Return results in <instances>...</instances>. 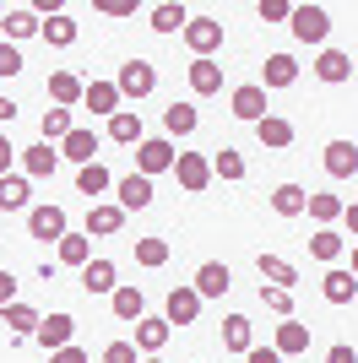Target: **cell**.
<instances>
[{
  "instance_id": "cell-11",
  "label": "cell",
  "mask_w": 358,
  "mask_h": 363,
  "mask_svg": "<svg viewBox=\"0 0 358 363\" xmlns=\"http://www.w3.org/2000/svg\"><path fill=\"white\" fill-rule=\"evenodd\" d=\"M44 352H60V347H71L76 342V320L71 315H44V325H38V336H33Z\"/></svg>"
},
{
  "instance_id": "cell-57",
  "label": "cell",
  "mask_w": 358,
  "mask_h": 363,
  "mask_svg": "<svg viewBox=\"0 0 358 363\" xmlns=\"http://www.w3.org/2000/svg\"><path fill=\"white\" fill-rule=\"evenodd\" d=\"M147 363H163V358H147Z\"/></svg>"
},
{
  "instance_id": "cell-26",
  "label": "cell",
  "mask_w": 358,
  "mask_h": 363,
  "mask_svg": "<svg viewBox=\"0 0 358 363\" xmlns=\"http://www.w3.org/2000/svg\"><path fill=\"white\" fill-rule=\"evenodd\" d=\"M304 206H310V190H304V184H277V190H271V212L277 217H298Z\"/></svg>"
},
{
  "instance_id": "cell-38",
  "label": "cell",
  "mask_w": 358,
  "mask_h": 363,
  "mask_svg": "<svg viewBox=\"0 0 358 363\" xmlns=\"http://www.w3.org/2000/svg\"><path fill=\"white\" fill-rule=\"evenodd\" d=\"M38 130H44V141H49V147H55V141H65V136L76 130V125H71V108H44Z\"/></svg>"
},
{
  "instance_id": "cell-56",
  "label": "cell",
  "mask_w": 358,
  "mask_h": 363,
  "mask_svg": "<svg viewBox=\"0 0 358 363\" xmlns=\"http://www.w3.org/2000/svg\"><path fill=\"white\" fill-rule=\"evenodd\" d=\"M353 277H358V244H353Z\"/></svg>"
},
{
  "instance_id": "cell-8",
  "label": "cell",
  "mask_w": 358,
  "mask_h": 363,
  "mask_svg": "<svg viewBox=\"0 0 358 363\" xmlns=\"http://www.w3.org/2000/svg\"><path fill=\"white\" fill-rule=\"evenodd\" d=\"M0 325H6V331L16 336V342H28V336H38V325H44V315H38V309H33V303H6V309H0Z\"/></svg>"
},
{
  "instance_id": "cell-52",
  "label": "cell",
  "mask_w": 358,
  "mask_h": 363,
  "mask_svg": "<svg viewBox=\"0 0 358 363\" xmlns=\"http://www.w3.org/2000/svg\"><path fill=\"white\" fill-rule=\"evenodd\" d=\"M6 303H16V277L11 272H0V309H6Z\"/></svg>"
},
{
  "instance_id": "cell-22",
  "label": "cell",
  "mask_w": 358,
  "mask_h": 363,
  "mask_svg": "<svg viewBox=\"0 0 358 363\" xmlns=\"http://www.w3.org/2000/svg\"><path fill=\"white\" fill-rule=\"evenodd\" d=\"M109 141H119V147H141V114H136V108H119L114 120H109Z\"/></svg>"
},
{
  "instance_id": "cell-14",
  "label": "cell",
  "mask_w": 358,
  "mask_h": 363,
  "mask_svg": "<svg viewBox=\"0 0 358 363\" xmlns=\"http://www.w3.org/2000/svg\"><path fill=\"white\" fill-rule=\"evenodd\" d=\"M49 98H55V108H76L82 98H87V82L76 71H55L49 76Z\"/></svg>"
},
{
  "instance_id": "cell-54",
  "label": "cell",
  "mask_w": 358,
  "mask_h": 363,
  "mask_svg": "<svg viewBox=\"0 0 358 363\" xmlns=\"http://www.w3.org/2000/svg\"><path fill=\"white\" fill-rule=\"evenodd\" d=\"M16 120V104H11V98H0V125H11Z\"/></svg>"
},
{
  "instance_id": "cell-44",
  "label": "cell",
  "mask_w": 358,
  "mask_h": 363,
  "mask_svg": "<svg viewBox=\"0 0 358 363\" xmlns=\"http://www.w3.org/2000/svg\"><path fill=\"white\" fill-rule=\"evenodd\" d=\"M261 303H266L271 315L293 320V293H288V288H266V282H261Z\"/></svg>"
},
{
  "instance_id": "cell-27",
  "label": "cell",
  "mask_w": 358,
  "mask_h": 363,
  "mask_svg": "<svg viewBox=\"0 0 358 363\" xmlns=\"http://www.w3.org/2000/svg\"><path fill=\"white\" fill-rule=\"evenodd\" d=\"M255 136H261V147L283 152V147H293V125H288L283 114H266V120L255 125Z\"/></svg>"
},
{
  "instance_id": "cell-17",
  "label": "cell",
  "mask_w": 358,
  "mask_h": 363,
  "mask_svg": "<svg viewBox=\"0 0 358 363\" xmlns=\"http://www.w3.org/2000/svg\"><path fill=\"white\" fill-rule=\"evenodd\" d=\"M255 272L266 277V288H288V293H293V282H298L293 260H283V255H266V250L255 255Z\"/></svg>"
},
{
  "instance_id": "cell-51",
  "label": "cell",
  "mask_w": 358,
  "mask_h": 363,
  "mask_svg": "<svg viewBox=\"0 0 358 363\" xmlns=\"http://www.w3.org/2000/svg\"><path fill=\"white\" fill-rule=\"evenodd\" d=\"M244 363H283V352H277V347H250Z\"/></svg>"
},
{
  "instance_id": "cell-46",
  "label": "cell",
  "mask_w": 358,
  "mask_h": 363,
  "mask_svg": "<svg viewBox=\"0 0 358 363\" xmlns=\"http://www.w3.org/2000/svg\"><path fill=\"white\" fill-rule=\"evenodd\" d=\"M104 363H141V358H136V342H109Z\"/></svg>"
},
{
  "instance_id": "cell-19",
  "label": "cell",
  "mask_w": 358,
  "mask_h": 363,
  "mask_svg": "<svg viewBox=\"0 0 358 363\" xmlns=\"http://www.w3.org/2000/svg\"><path fill=\"white\" fill-rule=\"evenodd\" d=\"M320 293H326V303H353L358 298V277L342 272V266H331V272L320 277Z\"/></svg>"
},
{
  "instance_id": "cell-49",
  "label": "cell",
  "mask_w": 358,
  "mask_h": 363,
  "mask_svg": "<svg viewBox=\"0 0 358 363\" xmlns=\"http://www.w3.org/2000/svg\"><path fill=\"white\" fill-rule=\"evenodd\" d=\"M16 157H22V147H11V141L0 136V179H6V174H11V163Z\"/></svg>"
},
{
  "instance_id": "cell-42",
  "label": "cell",
  "mask_w": 358,
  "mask_h": 363,
  "mask_svg": "<svg viewBox=\"0 0 358 363\" xmlns=\"http://www.w3.org/2000/svg\"><path fill=\"white\" fill-rule=\"evenodd\" d=\"M136 266H147V272L168 266V239H136Z\"/></svg>"
},
{
  "instance_id": "cell-12",
  "label": "cell",
  "mask_w": 358,
  "mask_h": 363,
  "mask_svg": "<svg viewBox=\"0 0 358 363\" xmlns=\"http://www.w3.org/2000/svg\"><path fill=\"white\" fill-rule=\"evenodd\" d=\"M195 315H201V293L195 288H174L163 298V320L168 325H195Z\"/></svg>"
},
{
  "instance_id": "cell-37",
  "label": "cell",
  "mask_w": 358,
  "mask_h": 363,
  "mask_svg": "<svg viewBox=\"0 0 358 363\" xmlns=\"http://www.w3.org/2000/svg\"><path fill=\"white\" fill-rule=\"evenodd\" d=\"M44 44H55V49H71L76 44V16L71 11H60V16H49V22H44Z\"/></svg>"
},
{
  "instance_id": "cell-29",
  "label": "cell",
  "mask_w": 358,
  "mask_h": 363,
  "mask_svg": "<svg viewBox=\"0 0 358 363\" xmlns=\"http://www.w3.org/2000/svg\"><path fill=\"white\" fill-rule=\"evenodd\" d=\"M315 76L337 87V82H347V76H353V60H347L342 49H320V60H315Z\"/></svg>"
},
{
  "instance_id": "cell-1",
  "label": "cell",
  "mask_w": 358,
  "mask_h": 363,
  "mask_svg": "<svg viewBox=\"0 0 358 363\" xmlns=\"http://www.w3.org/2000/svg\"><path fill=\"white\" fill-rule=\"evenodd\" d=\"M119 98H147V92H158V65L152 60H125L114 76Z\"/></svg>"
},
{
  "instance_id": "cell-6",
  "label": "cell",
  "mask_w": 358,
  "mask_h": 363,
  "mask_svg": "<svg viewBox=\"0 0 358 363\" xmlns=\"http://www.w3.org/2000/svg\"><path fill=\"white\" fill-rule=\"evenodd\" d=\"M174 179L190 190V196H201L212 184V157H201V152H179L174 157Z\"/></svg>"
},
{
  "instance_id": "cell-39",
  "label": "cell",
  "mask_w": 358,
  "mask_h": 363,
  "mask_svg": "<svg viewBox=\"0 0 358 363\" xmlns=\"http://www.w3.org/2000/svg\"><path fill=\"white\" fill-rule=\"evenodd\" d=\"M0 212H28V179H16V174L0 179Z\"/></svg>"
},
{
  "instance_id": "cell-21",
  "label": "cell",
  "mask_w": 358,
  "mask_h": 363,
  "mask_svg": "<svg viewBox=\"0 0 358 363\" xmlns=\"http://www.w3.org/2000/svg\"><path fill=\"white\" fill-rule=\"evenodd\" d=\"M190 92H195V98L223 92V65H217V60H190Z\"/></svg>"
},
{
  "instance_id": "cell-34",
  "label": "cell",
  "mask_w": 358,
  "mask_h": 363,
  "mask_svg": "<svg viewBox=\"0 0 358 363\" xmlns=\"http://www.w3.org/2000/svg\"><path fill=\"white\" fill-rule=\"evenodd\" d=\"M125 228V206H92L87 212V239L98 233V239H109V233H119Z\"/></svg>"
},
{
  "instance_id": "cell-4",
  "label": "cell",
  "mask_w": 358,
  "mask_h": 363,
  "mask_svg": "<svg viewBox=\"0 0 358 363\" xmlns=\"http://www.w3.org/2000/svg\"><path fill=\"white\" fill-rule=\"evenodd\" d=\"M174 157H179V152H174V141H168V136H147L141 147H136V174H147V179H152V174L174 168Z\"/></svg>"
},
{
  "instance_id": "cell-25",
  "label": "cell",
  "mask_w": 358,
  "mask_h": 363,
  "mask_svg": "<svg viewBox=\"0 0 358 363\" xmlns=\"http://www.w3.org/2000/svg\"><path fill=\"white\" fill-rule=\"evenodd\" d=\"M293 82H298V60H293V55H266L261 87H293Z\"/></svg>"
},
{
  "instance_id": "cell-18",
  "label": "cell",
  "mask_w": 358,
  "mask_h": 363,
  "mask_svg": "<svg viewBox=\"0 0 358 363\" xmlns=\"http://www.w3.org/2000/svg\"><path fill=\"white\" fill-rule=\"evenodd\" d=\"M228 288H234V277H228L223 260H207V266L195 272V293H201V298H223Z\"/></svg>"
},
{
  "instance_id": "cell-28",
  "label": "cell",
  "mask_w": 358,
  "mask_h": 363,
  "mask_svg": "<svg viewBox=\"0 0 358 363\" xmlns=\"http://www.w3.org/2000/svg\"><path fill=\"white\" fill-rule=\"evenodd\" d=\"M55 260H60V266H76V272H82V266L92 260V244H87V233H65V239L55 244Z\"/></svg>"
},
{
  "instance_id": "cell-43",
  "label": "cell",
  "mask_w": 358,
  "mask_h": 363,
  "mask_svg": "<svg viewBox=\"0 0 358 363\" xmlns=\"http://www.w3.org/2000/svg\"><path fill=\"white\" fill-rule=\"evenodd\" d=\"M212 179H228V184H234V179H244V157H239L234 147H223L217 157H212Z\"/></svg>"
},
{
  "instance_id": "cell-16",
  "label": "cell",
  "mask_w": 358,
  "mask_h": 363,
  "mask_svg": "<svg viewBox=\"0 0 358 363\" xmlns=\"http://www.w3.org/2000/svg\"><path fill=\"white\" fill-rule=\"evenodd\" d=\"M92 152H98V130H87V125H76L71 136L60 141V157H71V163H98V157H92Z\"/></svg>"
},
{
  "instance_id": "cell-41",
  "label": "cell",
  "mask_w": 358,
  "mask_h": 363,
  "mask_svg": "<svg viewBox=\"0 0 358 363\" xmlns=\"http://www.w3.org/2000/svg\"><path fill=\"white\" fill-rule=\"evenodd\" d=\"M190 11L185 6H152V33H185Z\"/></svg>"
},
{
  "instance_id": "cell-13",
  "label": "cell",
  "mask_w": 358,
  "mask_h": 363,
  "mask_svg": "<svg viewBox=\"0 0 358 363\" xmlns=\"http://www.w3.org/2000/svg\"><path fill=\"white\" fill-rule=\"evenodd\" d=\"M0 16H6V44H16V38H33V33H44V16L33 11V6H0Z\"/></svg>"
},
{
  "instance_id": "cell-7",
  "label": "cell",
  "mask_w": 358,
  "mask_h": 363,
  "mask_svg": "<svg viewBox=\"0 0 358 363\" xmlns=\"http://www.w3.org/2000/svg\"><path fill=\"white\" fill-rule=\"evenodd\" d=\"M326 174L331 179H353L358 174V141H347V136H337V141H326Z\"/></svg>"
},
{
  "instance_id": "cell-10",
  "label": "cell",
  "mask_w": 358,
  "mask_h": 363,
  "mask_svg": "<svg viewBox=\"0 0 358 363\" xmlns=\"http://www.w3.org/2000/svg\"><path fill=\"white\" fill-rule=\"evenodd\" d=\"M168 336H174V325H168L163 315H141L136 320V352H152V358H158V352L168 347Z\"/></svg>"
},
{
  "instance_id": "cell-50",
  "label": "cell",
  "mask_w": 358,
  "mask_h": 363,
  "mask_svg": "<svg viewBox=\"0 0 358 363\" xmlns=\"http://www.w3.org/2000/svg\"><path fill=\"white\" fill-rule=\"evenodd\" d=\"M49 363H87V352H82V347H76V342H71V347L49 352Z\"/></svg>"
},
{
  "instance_id": "cell-30",
  "label": "cell",
  "mask_w": 358,
  "mask_h": 363,
  "mask_svg": "<svg viewBox=\"0 0 358 363\" xmlns=\"http://www.w3.org/2000/svg\"><path fill=\"white\" fill-rule=\"evenodd\" d=\"M114 260H87V266H82V288L87 293H114L119 282H114Z\"/></svg>"
},
{
  "instance_id": "cell-20",
  "label": "cell",
  "mask_w": 358,
  "mask_h": 363,
  "mask_svg": "<svg viewBox=\"0 0 358 363\" xmlns=\"http://www.w3.org/2000/svg\"><path fill=\"white\" fill-rule=\"evenodd\" d=\"M82 104H87L92 114H104V120H114L125 98H119V87H114V82H87V98H82Z\"/></svg>"
},
{
  "instance_id": "cell-9",
  "label": "cell",
  "mask_w": 358,
  "mask_h": 363,
  "mask_svg": "<svg viewBox=\"0 0 358 363\" xmlns=\"http://www.w3.org/2000/svg\"><path fill=\"white\" fill-rule=\"evenodd\" d=\"M234 120H250V125H261L266 120V87L261 82H244V87H234Z\"/></svg>"
},
{
  "instance_id": "cell-23",
  "label": "cell",
  "mask_w": 358,
  "mask_h": 363,
  "mask_svg": "<svg viewBox=\"0 0 358 363\" xmlns=\"http://www.w3.org/2000/svg\"><path fill=\"white\" fill-rule=\"evenodd\" d=\"M271 347L283 352V358H293V352H310V325L283 320V325H277V336H271Z\"/></svg>"
},
{
  "instance_id": "cell-47",
  "label": "cell",
  "mask_w": 358,
  "mask_h": 363,
  "mask_svg": "<svg viewBox=\"0 0 358 363\" xmlns=\"http://www.w3.org/2000/svg\"><path fill=\"white\" fill-rule=\"evenodd\" d=\"M0 76H22V55H16V44H6V38H0Z\"/></svg>"
},
{
  "instance_id": "cell-3",
  "label": "cell",
  "mask_w": 358,
  "mask_h": 363,
  "mask_svg": "<svg viewBox=\"0 0 358 363\" xmlns=\"http://www.w3.org/2000/svg\"><path fill=\"white\" fill-rule=\"evenodd\" d=\"M288 28H293V38H298V44H326L331 16H326V6H293Z\"/></svg>"
},
{
  "instance_id": "cell-2",
  "label": "cell",
  "mask_w": 358,
  "mask_h": 363,
  "mask_svg": "<svg viewBox=\"0 0 358 363\" xmlns=\"http://www.w3.org/2000/svg\"><path fill=\"white\" fill-rule=\"evenodd\" d=\"M185 44H190L195 60H212V55L223 49V22H212V16H190V22H185Z\"/></svg>"
},
{
  "instance_id": "cell-31",
  "label": "cell",
  "mask_w": 358,
  "mask_h": 363,
  "mask_svg": "<svg viewBox=\"0 0 358 363\" xmlns=\"http://www.w3.org/2000/svg\"><path fill=\"white\" fill-rule=\"evenodd\" d=\"M304 212H310L320 228H331L337 217L347 212V201H342V196H326V190H310V206H304Z\"/></svg>"
},
{
  "instance_id": "cell-35",
  "label": "cell",
  "mask_w": 358,
  "mask_h": 363,
  "mask_svg": "<svg viewBox=\"0 0 358 363\" xmlns=\"http://www.w3.org/2000/svg\"><path fill=\"white\" fill-rule=\"evenodd\" d=\"M195 125H201L195 104H174V108H163V130H168V141H174V136H190Z\"/></svg>"
},
{
  "instance_id": "cell-33",
  "label": "cell",
  "mask_w": 358,
  "mask_h": 363,
  "mask_svg": "<svg viewBox=\"0 0 358 363\" xmlns=\"http://www.w3.org/2000/svg\"><path fill=\"white\" fill-rule=\"evenodd\" d=\"M223 347H228V352H250V347H255V325H250L244 315H228V320H223Z\"/></svg>"
},
{
  "instance_id": "cell-45",
  "label": "cell",
  "mask_w": 358,
  "mask_h": 363,
  "mask_svg": "<svg viewBox=\"0 0 358 363\" xmlns=\"http://www.w3.org/2000/svg\"><path fill=\"white\" fill-rule=\"evenodd\" d=\"M255 11H261V22H288V16H293V6H288V0H261Z\"/></svg>"
},
{
  "instance_id": "cell-36",
  "label": "cell",
  "mask_w": 358,
  "mask_h": 363,
  "mask_svg": "<svg viewBox=\"0 0 358 363\" xmlns=\"http://www.w3.org/2000/svg\"><path fill=\"white\" fill-rule=\"evenodd\" d=\"M342 233H337V228H315V239H310V255L315 260H326V266H331V260H342Z\"/></svg>"
},
{
  "instance_id": "cell-32",
  "label": "cell",
  "mask_w": 358,
  "mask_h": 363,
  "mask_svg": "<svg viewBox=\"0 0 358 363\" xmlns=\"http://www.w3.org/2000/svg\"><path fill=\"white\" fill-rule=\"evenodd\" d=\"M109 303H114L119 320H141L147 315V298H141V288H131V282H119V288L109 293Z\"/></svg>"
},
{
  "instance_id": "cell-53",
  "label": "cell",
  "mask_w": 358,
  "mask_h": 363,
  "mask_svg": "<svg viewBox=\"0 0 358 363\" xmlns=\"http://www.w3.org/2000/svg\"><path fill=\"white\" fill-rule=\"evenodd\" d=\"M326 363H358V358H353V347H347V342H337V347H326Z\"/></svg>"
},
{
  "instance_id": "cell-15",
  "label": "cell",
  "mask_w": 358,
  "mask_h": 363,
  "mask_svg": "<svg viewBox=\"0 0 358 363\" xmlns=\"http://www.w3.org/2000/svg\"><path fill=\"white\" fill-rule=\"evenodd\" d=\"M114 190H119V206H125V212H147L152 206V179L147 174H125Z\"/></svg>"
},
{
  "instance_id": "cell-24",
  "label": "cell",
  "mask_w": 358,
  "mask_h": 363,
  "mask_svg": "<svg viewBox=\"0 0 358 363\" xmlns=\"http://www.w3.org/2000/svg\"><path fill=\"white\" fill-rule=\"evenodd\" d=\"M22 168H28L33 179H49V174L60 168V152L49 147V141H38V147H22Z\"/></svg>"
},
{
  "instance_id": "cell-48",
  "label": "cell",
  "mask_w": 358,
  "mask_h": 363,
  "mask_svg": "<svg viewBox=\"0 0 358 363\" xmlns=\"http://www.w3.org/2000/svg\"><path fill=\"white\" fill-rule=\"evenodd\" d=\"M104 16H136V0H98Z\"/></svg>"
},
{
  "instance_id": "cell-55",
  "label": "cell",
  "mask_w": 358,
  "mask_h": 363,
  "mask_svg": "<svg viewBox=\"0 0 358 363\" xmlns=\"http://www.w3.org/2000/svg\"><path fill=\"white\" fill-rule=\"evenodd\" d=\"M342 223H347V233H358V201H353V206L342 212Z\"/></svg>"
},
{
  "instance_id": "cell-40",
  "label": "cell",
  "mask_w": 358,
  "mask_h": 363,
  "mask_svg": "<svg viewBox=\"0 0 358 363\" xmlns=\"http://www.w3.org/2000/svg\"><path fill=\"white\" fill-rule=\"evenodd\" d=\"M109 184H114V179H109V168H104V163H87V168H76V190H82V196H104Z\"/></svg>"
},
{
  "instance_id": "cell-5",
  "label": "cell",
  "mask_w": 358,
  "mask_h": 363,
  "mask_svg": "<svg viewBox=\"0 0 358 363\" xmlns=\"http://www.w3.org/2000/svg\"><path fill=\"white\" fill-rule=\"evenodd\" d=\"M28 233H33V239H44V244H60L71 228H65V212L44 201V206H28Z\"/></svg>"
}]
</instances>
